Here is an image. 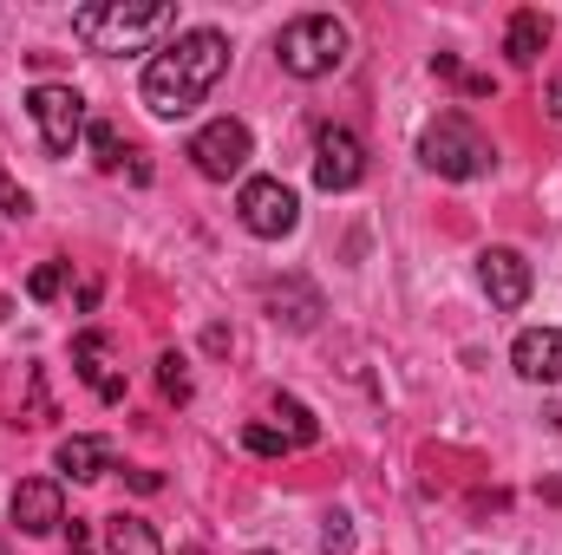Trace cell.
Segmentation results:
<instances>
[{"instance_id":"23","label":"cell","mask_w":562,"mask_h":555,"mask_svg":"<svg viewBox=\"0 0 562 555\" xmlns=\"http://www.w3.org/2000/svg\"><path fill=\"white\" fill-rule=\"evenodd\" d=\"M66 555H99V550H92V523H79V517H72V530H66Z\"/></svg>"},{"instance_id":"27","label":"cell","mask_w":562,"mask_h":555,"mask_svg":"<svg viewBox=\"0 0 562 555\" xmlns=\"http://www.w3.org/2000/svg\"><path fill=\"white\" fill-rule=\"evenodd\" d=\"M249 555H269V550H249Z\"/></svg>"},{"instance_id":"8","label":"cell","mask_w":562,"mask_h":555,"mask_svg":"<svg viewBox=\"0 0 562 555\" xmlns=\"http://www.w3.org/2000/svg\"><path fill=\"white\" fill-rule=\"evenodd\" d=\"M360 177H367V144L347 125H321L314 132V183L321 190H353Z\"/></svg>"},{"instance_id":"13","label":"cell","mask_w":562,"mask_h":555,"mask_svg":"<svg viewBox=\"0 0 562 555\" xmlns=\"http://www.w3.org/2000/svg\"><path fill=\"white\" fill-rule=\"evenodd\" d=\"M550 33H557V20H550L543 7H517V13H510V33H504L510 66H537L543 46H550Z\"/></svg>"},{"instance_id":"21","label":"cell","mask_w":562,"mask_h":555,"mask_svg":"<svg viewBox=\"0 0 562 555\" xmlns=\"http://www.w3.org/2000/svg\"><path fill=\"white\" fill-rule=\"evenodd\" d=\"M59 287H66V262H46V269H33V281H26L33 301H53Z\"/></svg>"},{"instance_id":"20","label":"cell","mask_w":562,"mask_h":555,"mask_svg":"<svg viewBox=\"0 0 562 555\" xmlns=\"http://www.w3.org/2000/svg\"><path fill=\"white\" fill-rule=\"evenodd\" d=\"M243 444H249L256 457H281V451H294V444H288V431H276V424H249V431H243Z\"/></svg>"},{"instance_id":"14","label":"cell","mask_w":562,"mask_h":555,"mask_svg":"<svg viewBox=\"0 0 562 555\" xmlns=\"http://www.w3.org/2000/svg\"><path fill=\"white\" fill-rule=\"evenodd\" d=\"M72 484H99L105 471H112V444L105 438H92V431H79V438H66L59 444V457H53Z\"/></svg>"},{"instance_id":"3","label":"cell","mask_w":562,"mask_h":555,"mask_svg":"<svg viewBox=\"0 0 562 555\" xmlns=\"http://www.w3.org/2000/svg\"><path fill=\"white\" fill-rule=\"evenodd\" d=\"M347 26L334 20V13H301V20H288L276 33V59L288 79H327V72H340L347 66Z\"/></svg>"},{"instance_id":"1","label":"cell","mask_w":562,"mask_h":555,"mask_svg":"<svg viewBox=\"0 0 562 555\" xmlns=\"http://www.w3.org/2000/svg\"><path fill=\"white\" fill-rule=\"evenodd\" d=\"M223 72H229V33L190 26V33H177L164 53H150L138 92H144V105H150V118H190V112L216 92Z\"/></svg>"},{"instance_id":"5","label":"cell","mask_w":562,"mask_h":555,"mask_svg":"<svg viewBox=\"0 0 562 555\" xmlns=\"http://www.w3.org/2000/svg\"><path fill=\"white\" fill-rule=\"evenodd\" d=\"M236 216H243L249 236L281 242V236H294V223H301V196H294L281 177H243V190H236Z\"/></svg>"},{"instance_id":"24","label":"cell","mask_w":562,"mask_h":555,"mask_svg":"<svg viewBox=\"0 0 562 555\" xmlns=\"http://www.w3.org/2000/svg\"><path fill=\"white\" fill-rule=\"evenodd\" d=\"M327 550H347V517H327Z\"/></svg>"},{"instance_id":"11","label":"cell","mask_w":562,"mask_h":555,"mask_svg":"<svg viewBox=\"0 0 562 555\" xmlns=\"http://www.w3.org/2000/svg\"><path fill=\"white\" fill-rule=\"evenodd\" d=\"M510 366H517V380H530V386H562V327H530V333H517Z\"/></svg>"},{"instance_id":"7","label":"cell","mask_w":562,"mask_h":555,"mask_svg":"<svg viewBox=\"0 0 562 555\" xmlns=\"http://www.w3.org/2000/svg\"><path fill=\"white\" fill-rule=\"evenodd\" d=\"M190 163H196V177H210V183H229V177H243L249 170V157H256V138H249V125L243 118H210L190 150H183Z\"/></svg>"},{"instance_id":"26","label":"cell","mask_w":562,"mask_h":555,"mask_svg":"<svg viewBox=\"0 0 562 555\" xmlns=\"http://www.w3.org/2000/svg\"><path fill=\"white\" fill-rule=\"evenodd\" d=\"M7 314H13V301H7V294H0V320H7Z\"/></svg>"},{"instance_id":"2","label":"cell","mask_w":562,"mask_h":555,"mask_svg":"<svg viewBox=\"0 0 562 555\" xmlns=\"http://www.w3.org/2000/svg\"><path fill=\"white\" fill-rule=\"evenodd\" d=\"M72 33L92 53H144L150 39L177 33V7L170 0H92L72 13Z\"/></svg>"},{"instance_id":"12","label":"cell","mask_w":562,"mask_h":555,"mask_svg":"<svg viewBox=\"0 0 562 555\" xmlns=\"http://www.w3.org/2000/svg\"><path fill=\"white\" fill-rule=\"evenodd\" d=\"M72 373H79L105 406L125 399V380H119V366H112V340H105V333H79V340H72Z\"/></svg>"},{"instance_id":"16","label":"cell","mask_w":562,"mask_h":555,"mask_svg":"<svg viewBox=\"0 0 562 555\" xmlns=\"http://www.w3.org/2000/svg\"><path fill=\"white\" fill-rule=\"evenodd\" d=\"M105 550L112 555H164V543H157V530H150L144 517H125V510H119V517L105 523Z\"/></svg>"},{"instance_id":"25","label":"cell","mask_w":562,"mask_h":555,"mask_svg":"<svg viewBox=\"0 0 562 555\" xmlns=\"http://www.w3.org/2000/svg\"><path fill=\"white\" fill-rule=\"evenodd\" d=\"M543 105H550V118H557V125H562V72H557V79H550V99H543Z\"/></svg>"},{"instance_id":"18","label":"cell","mask_w":562,"mask_h":555,"mask_svg":"<svg viewBox=\"0 0 562 555\" xmlns=\"http://www.w3.org/2000/svg\"><path fill=\"white\" fill-rule=\"evenodd\" d=\"M86 144H92V163H99V170H119V163H125V144H119V132H112L105 118L86 125Z\"/></svg>"},{"instance_id":"15","label":"cell","mask_w":562,"mask_h":555,"mask_svg":"<svg viewBox=\"0 0 562 555\" xmlns=\"http://www.w3.org/2000/svg\"><path fill=\"white\" fill-rule=\"evenodd\" d=\"M269 307H276V320H288L294 333H307V327L321 320V294H314L307 281H281V287H269Z\"/></svg>"},{"instance_id":"10","label":"cell","mask_w":562,"mask_h":555,"mask_svg":"<svg viewBox=\"0 0 562 555\" xmlns=\"http://www.w3.org/2000/svg\"><path fill=\"white\" fill-rule=\"evenodd\" d=\"M13 530H20V536H53V530H66V497H59L53 477L13 484Z\"/></svg>"},{"instance_id":"6","label":"cell","mask_w":562,"mask_h":555,"mask_svg":"<svg viewBox=\"0 0 562 555\" xmlns=\"http://www.w3.org/2000/svg\"><path fill=\"white\" fill-rule=\"evenodd\" d=\"M26 112H33V125H40V144H46V157H72L79 138H86V99L72 92V86H33L26 92Z\"/></svg>"},{"instance_id":"19","label":"cell","mask_w":562,"mask_h":555,"mask_svg":"<svg viewBox=\"0 0 562 555\" xmlns=\"http://www.w3.org/2000/svg\"><path fill=\"white\" fill-rule=\"evenodd\" d=\"M157 386L183 406L190 399V373H183V353H157Z\"/></svg>"},{"instance_id":"17","label":"cell","mask_w":562,"mask_h":555,"mask_svg":"<svg viewBox=\"0 0 562 555\" xmlns=\"http://www.w3.org/2000/svg\"><path fill=\"white\" fill-rule=\"evenodd\" d=\"M276 418L288 424V444H321V418L307 412L294 393H276Z\"/></svg>"},{"instance_id":"9","label":"cell","mask_w":562,"mask_h":555,"mask_svg":"<svg viewBox=\"0 0 562 555\" xmlns=\"http://www.w3.org/2000/svg\"><path fill=\"white\" fill-rule=\"evenodd\" d=\"M477 287L491 294V307L517 314V307L530 301V287H537V275H530V262H524L517 249H484V256H477Z\"/></svg>"},{"instance_id":"22","label":"cell","mask_w":562,"mask_h":555,"mask_svg":"<svg viewBox=\"0 0 562 555\" xmlns=\"http://www.w3.org/2000/svg\"><path fill=\"white\" fill-rule=\"evenodd\" d=\"M0 216H7V223H20V216H33V196H26L20 183H0Z\"/></svg>"},{"instance_id":"4","label":"cell","mask_w":562,"mask_h":555,"mask_svg":"<svg viewBox=\"0 0 562 555\" xmlns=\"http://www.w3.org/2000/svg\"><path fill=\"white\" fill-rule=\"evenodd\" d=\"M419 163L438 170V177H451V183H471V177H484V170L497 163V150H491V138H484L464 112H445L438 125H425Z\"/></svg>"}]
</instances>
